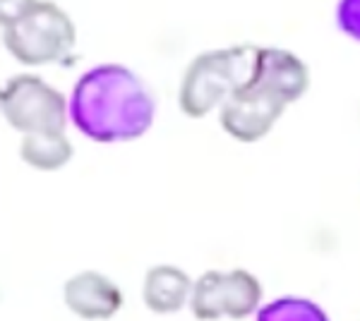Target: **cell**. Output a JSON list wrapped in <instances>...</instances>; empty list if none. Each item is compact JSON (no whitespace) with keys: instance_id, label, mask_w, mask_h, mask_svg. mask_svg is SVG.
<instances>
[{"instance_id":"1","label":"cell","mask_w":360,"mask_h":321,"mask_svg":"<svg viewBox=\"0 0 360 321\" xmlns=\"http://www.w3.org/2000/svg\"><path fill=\"white\" fill-rule=\"evenodd\" d=\"M70 118L94 142H127L152 127L154 98L127 67L98 65L75 84Z\"/></svg>"},{"instance_id":"2","label":"cell","mask_w":360,"mask_h":321,"mask_svg":"<svg viewBox=\"0 0 360 321\" xmlns=\"http://www.w3.org/2000/svg\"><path fill=\"white\" fill-rule=\"evenodd\" d=\"M305 89L307 70L303 60L281 48H259L250 79L221 106L224 130L240 142H257Z\"/></svg>"},{"instance_id":"3","label":"cell","mask_w":360,"mask_h":321,"mask_svg":"<svg viewBox=\"0 0 360 321\" xmlns=\"http://www.w3.org/2000/svg\"><path fill=\"white\" fill-rule=\"evenodd\" d=\"M3 113L15 130L25 132L22 159L41 171H56L72 156L65 139L68 103L63 94L44 84L39 77L10 79L3 89Z\"/></svg>"},{"instance_id":"4","label":"cell","mask_w":360,"mask_h":321,"mask_svg":"<svg viewBox=\"0 0 360 321\" xmlns=\"http://www.w3.org/2000/svg\"><path fill=\"white\" fill-rule=\"evenodd\" d=\"M5 46L27 65L63 60L75 46V27L53 3L0 0Z\"/></svg>"},{"instance_id":"5","label":"cell","mask_w":360,"mask_h":321,"mask_svg":"<svg viewBox=\"0 0 360 321\" xmlns=\"http://www.w3.org/2000/svg\"><path fill=\"white\" fill-rule=\"evenodd\" d=\"M257 46H233L195 58L180 84V110L190 118H205L245 84L257 63Z\"/></svg>"},{"instance_id":"6","label":"cell","mask_w":360,"mask_h":321,"mask_svg":"<svg viewBox=\"0 0 360 321\" xmlns=\"http://www.w3.org/2000/svg\"><path fill=\"white\" fill-rule=\"evenodd\" d=\"M262 297V285L250 271H207L193 285L190 305L200 321L243 319L252 314Z\"/></svg>"},{"instance_id":"7","label":"cell","mask_w":360,"mask_h":321,"mask_svg":"<svg viewBox=\"0 0 360 321\" xmlns=\"http://www.w3.org/2000/svg\"><path fill=\"white\" fill-rule=\"evenodd\" d=\"M63 293H65L68 309H72V314H77L79 319L89 321L111 319L123 305L118 285L96 271H82L72 276Z\"/></svg>"},{"instance_id":"8","label":"cell","mask_w":360,"mask_h":321,"mask_svg":"<svg viewBox=\"0 0 360 321\" xmlns=\"http://www.w3.org/2000/svg\"><path fill=\"white\" fill-rule=\"evenodd\" d=\"M190 290L193 283L185 271L176 266H154L144 278L142 297L154 314H173L183 309L185 300L193 295Z\"/></svg>"},{"instance_id":"9","label":"cell","mask_w":360,"mask_h":321,"mask_svg":"<svg viewBox=\"0 0 360 321\" xmlns=\"http://www.w3.org/2000/svg\"><path fill=\"white\" fill-rule=\"evenodd\" d=\"M255 321H329V317L305 297H281L259 309Z\"/></svg>"},{"instance_id":"10","label":"cell","mask_w":360,"mask_h":321,"mask_svg":"<svg viewBox=\"0 0 360 321\" xmlns=\"http://www.w3.org/2000/svg\"><path fill=\"white\" fill-rule=\"evenodd\" d=\"M336 20L348 37L360 41V0H341L339 10H336Z\"/></svg>"}]
</instances>
